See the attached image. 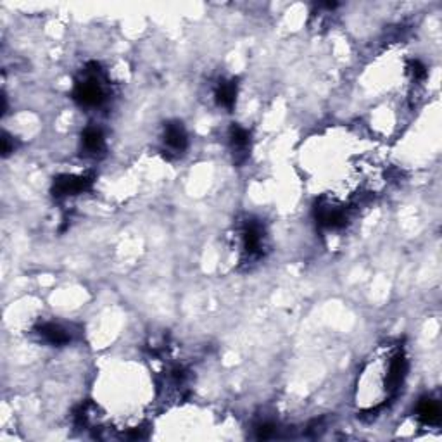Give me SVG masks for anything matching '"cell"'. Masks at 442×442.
<instances>
[{
	"instance_id": "obj_1",
	"label": "cell",
	"mask_w": 442,
	"mask_h": 442,
	"mask_svg": "<svg viewBox=\"0 0 442 442\" xmlns=\"http://www.w3.org/2000/svg\"><path fill=\"white\" fill-rule=\"evenodd\" d=\"M73 97L85 107H97L105 101V78L97 63H90L74 85Z\"/></svg>"
},
{
	"instance_id": "obj_2",
	"label": "cell",
	"mask_w": 442,
	"mask_h": 442,
	"mask_svg": "<svg viewBox=\"0 0 442 442\" xmlns=\"http://www.w3.org/2000/svg\"><path fill=\"white\" fill-rule=\"evenodd\" d=\"M240 247L247 261H256L263 257L266 247V235L260 221H247L240 230Z\"/></svg>"
},
{
	"instance_id": "obj_8",
	"label": "cell",
	"mask_w": 442,
	"mask_h": 442,
	"mask_svg": "<svg viewBox=\"0 0 442 442\" xmlns=\"http://www.w3.org/2000/svg\"><path fill=\"white\" fill-rule=\"evenodd\" d=\"M417 417L423 425H439V421H441V404L435 399L425 397L418 404Z\"/></svg>"
},
{
	"instance_id": "obj_4",
	"label": "cell",
	"mask_w": 442,
	"mask_h": 442,
	"mask_svg": "<svg viewBox=\"0 0 442 442\" xmlns=\"http://www.w3.org/2000/svg\"><path fill=\"white\" fill-rule=\"evenodd\" d=\"M92 178L88 176H74V175H63L57 176L54 182L52 192L56 197H70L83 193L85 190L90 189Z\"/></svg>"
},
{
	"instance_id": "obj_11",
	"label": "cell",
	"mask_w": 442,
	"mask_h": 442,
	"mask_svg": "<svg viewBox=\"0 0 442 442\" xmlns=\"http://www.w3.org/2000/svg\"><path fill=\"white\" fill-rule=\"evenodd\" d=\"M256 432L257 439H271L275 437V434H277V427H275L273 423H270V421H263L261 425H257L256 427Z\"/></svg>"
},
{
	"instance_id": "obj_9",
	"label": "cell",
	"mask_w": 442,
	"mask_h": 442,
	"mask_svg": "<svg viewBox=\"0 0 442 442\" xmlns=\"http://www.w3.org/2000/svg\"><path fill=\"white\" fill-rule=\"evenodd\" d=\"M81 144H83L87 154L97 156L98 152L104 151V134H102L101 128L88 127L81 135Z\"/></svg>"
},
{
	"instance_id": "obj_5",
	"label": "cell",
	"mask_w": 442,
	"mask_h": 442,
	"mask_svg": "<svg viewBox=\"0 0 442 442\" xmlns=\"http://www.w3.org/2000/svg\"><path fill=\"white\" fill-rule=\"evenodd\" d=\"M165 145L168 147L169 152H173V154H182V152H185L187 145H189V137H187V131L182 123L173 121V123L166 125Z\"/></svg>"
},
{
	"instance_id": "obj_6",
	"label": "cell",
	"mask_w": 442,
	"mask_h": 442,
	"mask_svg": "<svg viewBox=\"0 0 442 442\" xmlns=\"http://www.w3.org/2000/svg\"><path fill=\"white\" fill-rule=\"evenodd\" d=\"M36 335L40 337V341L49 346H64L71 339L67 330L57 323H42L40 326H36Z\"/></svg>"
},
{
	"instance_id": "obj_7",
	"label": "cell",
	"mask_w": 442,
	"mask_h": 442,
	"mask_svg": "<svg viewBox=\"0 0 442 442\" xmlns=\"http://www.w3.org/2000/svg\"><path fill=\"white\" fill-rule=\"evenodd\" d=\"M230 144H232L233 154L239 158V161L246 159L251 144L249 131H247L246 128L239 127V125H233L232 130H230Z\"/></svg>"
},
{
	"instance_id": "obj_10",
	"label": "cell",
	"mask_w": 442,
	"mask_h": 442,
	"mask_svg": "<svg viewBox=\"0 0 442 442\" xmlns=\"http://www.w3.org/2000/svg\"><path fill=\"white\" fill-rule=\"evenodd\" d=\"M214 97H216L218 105L225 109H232L235 105L237 98L235 81H220V85L216 87V92H214Z\"/></svg>"
},
{
	"instance_id": "obj_3",
	"label": "cell",
	"mask_w": 442,
	"mask_h": 442,
	"mask_svg": "<svg viewBox=\"0 0 442 442\" xmlns=\"http://www.w3.org/2000/svg\"><path fill=\"white\" fill-rule=\"evenodd\" d=\"M316 220H318V223L323 229H342L348 223V209L335 202V200L323 197L316 204Z\"/></svg>"
}]
</instances>
